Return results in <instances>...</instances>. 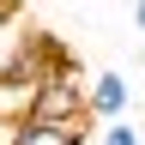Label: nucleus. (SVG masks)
<instances>
[{
  "instance_id": "obj_1",
  "label": "nucleus",
  "mask_w": 145,
  "mask_h": 145,
  "mask_svg": "<svg viewBox=\"0 0 145 145\" xmlns=\"http://www.w3.org/2000/svg\"><path fill=\"white\" fill-rule=\"evenodd\" d=\"M24 121H42V127H97V121L85 115V85H79V72H54V79H42Z\"/></svg>"
},
{
  "instance_id": "obj_2",
  "label": "nucleus",
  "mask_w": 145,
  "mask_h": 145,
  "mask_svg": "<svg viewBox=\"0 0 145 145\" xmlns=\"http://www.w3.org/2000/svg\"><path fill=\"white\" fill-rule=\"evenodd\" d=\"M127 103H133V85H127V72H97V79L85 85V115L91 121H127Z\"/></svg>"
},
{
  "instance_id": "obj_3",
  "label": "nucleus",
  "mask_w": 145,
  "mask_h": 145,
  "mask_svg": "<svg viewBox=\"0 0 145 145\" xmlns=\"http://www.w3.org/2000/svg\"><path fill=\"white\" fill-rule=\"evenodd\" d=\"M30 97H36V85H24V79H18V72H6V67H0V121H24L30 115Z\"/></svg>"
},
{
  "instance_id": "obj_4",
  "label": "nucleus",
  "mask_w": 145,
  "mask_h": 145,
  "mask_svg": "<svg viewBox=\"0 0 145 145\" xmlns=\"http://www.w3.org/2000/svg\"><path fill=\"white\" fill-rule=\"evenodd\" d=\"M91 127H42V121H18V145H85Z\"/></svg>"
},
{
  "instance_id": "obj_5",
  "label": "nucleus",
  "mask_w": 145,
  "mask_h": 145,
  "mask_svg": "<svg viewBox=\"0 0 145 145\" xmlns=\"http://www.w3.org/2000/svg\"><path fill=\"white\" fill-rule=\"evenodd\" d=\"M97 145H145V139H139L133 121H103L97 127Z\"/></svg>"
},
{
  "instance_id": "obj_6",
  "label": "nucleus",
  "mask_w": 145,
  "mask_h": 145,
  "mask_svg": "<svg viewBox=\"0 0 145 145\" xmlns=\"http://www.w3.org/2000/svg\"><path fill=\"white\" fill-rule=\"evenodd\" d=\"M0 145H18V127L12 121H0Z\"/></svg>"
},
{
  "instance_id": "obj_7",
  "label": "nucleus",
  "mask_w": 145,
  "mask_h": 145,
  "mask_svg": "<svg viewBox=\"0 0 145 145\" xmlns=\"http://www.w3.org/2000/svg\"><path fill=\"white\" fill-rule=\"evenodd\" d=\"M133 24H139V36H145V0H133Z\"/></svg>"
},
{
  "instance_id": "obj_8",
  "label": "nucleus",
  "mask_w": 145,
  "mask_h": 145,
  "mask_svg": "<svg viewBox=\"0 0 145 145\" xmlns=\"http://www.w3.org/2000/svg\"><path fill=\"white\" fill-rule=\"evenodd\" d=\"M0 6H6V0H0Z\"/></svg>"
}]
</instances>
